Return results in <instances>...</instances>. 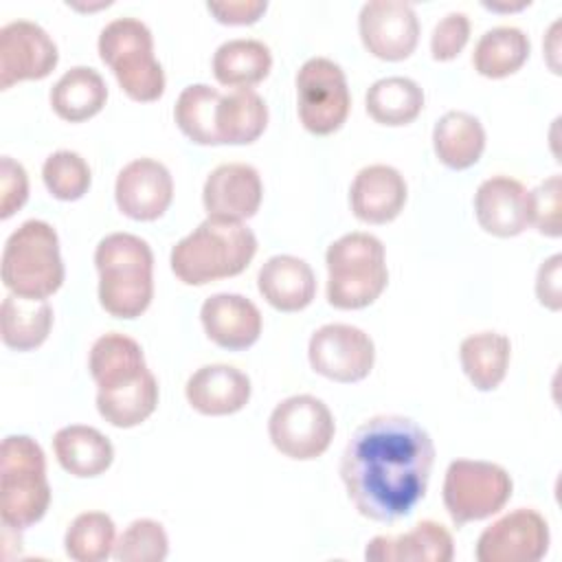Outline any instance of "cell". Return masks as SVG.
<instances>
[{"label":"cell","mask_w":562,"mask_h":562,"mask_svg":"<svg viewBox=\"0 0 562 562\" xmlns=\"http://www.w3.org/2000/svg\"><path fill=\"white\" fill-rule=\"evenodd\" d=\"M435 461L430 435L411 417L375 415L345 446L340 479L353 507L369 520L397 522L424 498Z\"/></svg>","instance_id":"obj_1"},{"label":"cell","mask_w":562,"mask_h":562,"mask_svg":"<svg viewBox=\"0 0 562 562\" xmlns=\"http://www.w3.org/2000/svg\"><path fill=\"white\" fill-rule=\"evenodd\" d=\"M257 252V237L244 222L206 217L169 255L173 274L187 285L228 279L248 268Z\"/></svg>","instance_id":"obj_2"},{"label":"cell","mask_w":562,"mask_h":562,"mask_svg":"<svg viewBox=\"0 0 562 562\" xmlns=\"http://www.w3.org/2000/svg\"><path fill=\"white\" fill-rule=\"evenodd\" d=\"M99 303L116 318L140 316L154 299V252L132 233H110L94 248Z\"/></svg>","instance_id":"obj_3"},{"label":"cell","mask_w":562,"mask_h":562,"mask_svg":"<svg viewBox=\"0 0 562 562\" xmlns=\"http://www.w3.org/2000/svg\"><path fill=\"white\" fill-rule=\"evenodd\" d=\"M50 505L46 457L29 435H9L0 446V518L15 531L40 522Z\"/></svg>","instance_id":"obj_4"},{"label":"cell","mask_w":562,"mask_h":562,"mask_svg":"<svg viewBox=\"0 0 562 562\" xmlns=\"http://www.w3.org/2000/svg\"><path fill=\"white\" fill-rule=\"evenodd\" d=\"M327 301L336 310H360L371 305L389 283L384 244L371 233H347L329 244Z\"/></svg>","instance_id":"obj_5"},{"label":"cell","mask_w":562,"mask_h":562,"mask_svg":"<svg viewBox=\"0 0 562 562\" xmlns=\"http://www.w3.org/2000/svg\"><path fill=\"white\" fill-rule=\"evenodd\" d=\"M2 283L9 292L46 299L64 283V261L57 231L44 220L22 222L4 241Z\"/></svg>","instance_id":"obj_6"},{"label":"cell","mask_w":562,"mask_h":562,"mask_svg":"<svg viewBox=\"0 0 562 562\" xmlns=\"http://www.w3.org/2000/svg\"><path fill=\"white\" fill-rule=\"evenodd\" d=\"M97 48L130 99L149 103L162 97L165 70L154 55V35L145 22L114 18L101 29Z\"/></svg>","instance_id":"obj_7"},{"label":"cell","mask_w":562,"mask_h":562,"mask_svg":"<svg viewBox=\"0 0 562 562\" xmlns=\"http://www.w3.org/2000/svg\"><path fill=\"white\" fill-rule=\"evenodd\" d=\"M509 472L492 461L454 459L443 476V505L457 527L498 514L512 498Z\"/></svg>","instance_id":"obj_8"},{"label":"cell","mask_w":562,"mask_h":562,"mask_svg":"<svg viewBox=\"0 0 562 562\" xmlns=\"http://www.w3.org/2000/svg\"><path fill=\"white\" fill-rule=\"evenodd\" d=\"M336 432L334 415L316 395H290L281 400L268 419L272 446L296 461L321 457Z\"/></svg>","instance_id":"obj_9"},{"label":"cell","mask_w":562,"mask_h":562,"mask_svg":"<svg viewBox=\"0 0 562 562\" xmlns=\"http://www.w3.org/2000/svg\"><path fill=\"white\" fill-rule=\"evenodd\" d=\"M296 110L303 127L316 136L334 134L349 116L351 94L345 70L327 57L307 59L296 72Z\"/></svg>","instance_id":"obj_10"},{"label":"cell","mask_w":562,"mask_h":562,"mask_svg":"<svg viewBox=\"0 0 562 562\" xmlns=\"http://www.w3.org/2000/svg\"><path fill=\"white\" fill-rule=\"evenodd\" d=\"M310 367L334 382H360L375 362L371 336L347 323H327L318 327L307 345Z\"/></svg>","instance_id":"obj_11"},{"label":"cell","mask_w":562,"mask_h":562,"mask_svg":"<svg viewBox=\"0 0 562 562\" xmlns=\"http://www.w3.org/2000/svg\"><path fill=\"white\" fill-rule=\"evenodd\" d=\"M549 542L544 516L531 507H518L481 531L474 555L479 562H538L549 551Z\"/></svg>","instance_id":"obj_12"},{"label":"cell","mask_w":562,"mask_h":562,"mask_svg":"<svg viewBox=\"0 0 562 562\" xmlns=\"http://www.w3.org/2000/svg\"><path fill=\"white\" fill-rule=\"evenodd\" d=\"M358 33L373 57L400 61L417 48L419 20L404 0H371L360 9Z\"/></svg>","instance_id":"obj_13"},{"label":"cell","mask_w":562,"mask_h":562,"mask_svg":"<svg viewBox=\"0 0 562 562\" xmlns=\"http://www.w3.org/2000/svg\"><path fill=\"white\" fill-rule=\"evenodd\" d=\"M59 61L53 37L31 20H13L0 29V88L44 79Z\"/></svg>","instance_id":"obj_14"},{"label":"cell","mask_w":562,"mask_h":562,"mask_svg":"<svg viewBox=\"0 0 562 562\" xmlns=\"http://www.w3.org/2000/svg\"><path fill=\"white\" fill-rule=\"evenodd\" d=\"M114 200L136 222L158 220L173 200V178L160 160L134 158L116 176Z\"/></svg>","instance_id":"obj_15"},{"label":"cell","mask_w":562,"mask_h":562,"mask_svg":"<svg viewBox=\"0 0 562 562\" xmlns=\"http://www.w3.org/2000/svg\"><path fill=\"white\" fill-rule=\"evenodd\" d=\"M263 198L259 171L246 162L217 165L204 180L202 204L209 217L244 222L252 217Z\"/></svg>","instance_id":"obj_16"},{"label":"cell","mask_w":562,"mask_h":562,"mask_svg":"<svg viewBox=\"0 0 562 562\" xmlns=\"http://www.w3.org/2000/svg\"><path fill=\"white\" fill-rule=\"evenodd\" d=\"M474 215L485 233L516 237L531 226L529 189L516 178L492 176L474 193Z\"/></svg>","instance_id":"obj_17"},{"label":"cell","mask_w":562,"mask_h":562,"mask_svg":"<svg viewBox=\"0 0 562 562\" xmlns=\"http://www.w3.org/2000/svg\"><path fill=\"white\" fill-rule=\"evenodd\" d=\"M200 321L209 340L228 351L252 347L263 327L259 307L244 294L217 292L200 307Z\"/></svg>","instance_id":"obj_18"},{"label":"cell","mask_w":562,"mask_h":562,"mask_svg":"<svg viewBox=\"0 0 562 562\" xmlns=\"http://www.w3.org/2000/svg\"><path fill=\"white\" fill-rule=\"evenodd\" d=\"M408 187L404 176L391 165L362 167L349 187V204L358 220L367 224H386L395 220L406 204Z\"/></svg>","instance_id":"obj_19"},{"label":"cell","mask_w":562,"mask_h":562,"mask_svg":"<svg viewBox=\"0 0 562 562\" xmlns=\"http://www.w3.org/2000/svg\"><path fill=\"white\" fill-rule=\"evenodd\" d=\"M250 378L233 364H204L184 384L187 402L193 411L211 417L233 415L250 400Z\"/></svg>","instance_id":"obj_20"},{"label":"cell","mask_w":562,"mask_h":562,"mask_svg":"<svg viewBox=\"0 0 562 562\" xmlns=\"http://www.w3.org/2000/svg\"><path fill=\"white\" fill-rule=\"evenodd\" d=\"M371 562H450L454 558L452 533L437 520H419L402 536H375L367 542Z\"/></svg>","instance_id":"obj_21"},{"label":"cell","mask_w":562,"mask_h":562,"mask_svg":"<svg viewBox=\"0 0 562 562\" xmlns=\"http://www.w3.org/2000/svg\"><path fill=\"white\" fill-rule=\"evenodd\" d=\"M259 294L279 312L305 310L316 296L312 266L294 255L270 257L257 274Z\"/></svg>","instance_id":"obj_22"},{"label":"cell","mask_w":562,"mask_h":562,"mask_svg":"<svg viewBox=\"0 0 562 562\" xmlns=\"http://www.w3.org/2000/svg\"><path fill=\"white\" fill-rule=\"evenodd\" d=\"M88 369L97 391H112L136 382L145 371L143 347L127 334L110 331L99 336L88 356Z\"/></svg>","instance_id":"obj_23"},{"label":"cell","mask_w":562,"mask_h":562,"mask_svg":"<svg viewBox=\"0 0 562 562\" xmlns=\"http://www.w3.org/2000/svg\"><path fill=\"white\" fill-rule=\"evenodd\" d=\"M53 450L59 465L79 479L103 474L114 461L112 441L97 428L70 424L55 432Z\"/></svg>","instance_id":"obj_24"},{"label":"cell","mask_w":562,"mask_h":562,"mask_svg":"<svg viewBox=\"0 0 562 562\" xmlns=\"http://www.w3.org/2000/svg\"><path fill=\"white\" fill-rule=\"evenodd\" d=\"M432 147L441 165L461 171L479 162L485 149V130L474 114L450 110L432 127Z\"/></svg>","instance_id":"obj_25"},{"label":"cell","mask_w":562,"mask_h":562,"mask_svg":"<svg viewBox=\"0 0 562 562\" xmlns=\"http://www.w3.org/2000/svg\"><path fill=\"white\" fill-rule=\"evenodd\" d=\"M55 114L68 123H81L99 114L108 101L103 77L90 66H72L50 88Z\"/></svg>","instance_id":"obj_26"},{"label":"cell","mask_w":562,"mask_h":562,"mask_svg":"<svg viewBox=\"0 0 562 562\" xmlns=\"http://www.w3.org/2000/svg\"><path fill=\"white\" fill-rule=\"evenodd\" d=\"M53 327V307L46 299L7 294L0 305V336L9 349L31 351L40 347Z\"/></svg>","instance_id":"obj_27"},{"label":"cell","mask_w":562,"mask_h":562,"mask_svg":"<svg viewBox=\"0 0 562 562\" xmlns=\"http://www.w3.org/2000/svg\"><path fill=\"white\" fill-rule=\"evenodd\" d=\"M213 75L222 86L233 90L261 83L272 68L270 48L252 37H235L213 53Z\"/></svg>","instance_id":"obj_28"},{"label":"cell","mask_w":562,"mask_h":562,"mask_svg":"<svg viewBox=\"0 0 562 562\" xmlns=\"http://www.w3.org/2000/svg\"><path fill=\"white\" fill-rule=\"evenodd\" d=\"M512 342L501 331H476L461 340L459 360L463 373L479 391H494L507 375Z\"/></svg>","instance_id":"obj_29"},{"label":"cell","mask_w":562,"mask_h":562,"mask_svg":"<svg viewBox=\"0 0 562 562\" xmlns=\"http://www.w3.org/2000/svg\"><path fill=\"white\" fill-rule=\"evenodd\" d=\"M215 125L220 145H248L255 143L268 125V105L252 88H237L222 94Z\"/></svg>","instance_id":"obj_30"},{"label":"cell","mask_w":562,"mask_h":562,"mask_svg":"<svg viewBox=\"0 0 562 562\" xmlns=\"http://www.w3.org/2000/svg\"><path fill=\"white\" fill-rule=\"evenodd\" d=\"M529 50L531 42L522 29L501 24L487 29L479 37L472 53V66L487 79H503L522 68L529 59Z\"/></svg>","instance_id":"obj_31"},{"label":"cell","mask_w":562,"mask_h":562,"mask_svg":"<svg viewBox=\"0 0 562 562\" xmlns=\"http://www.w3.org/2000/svg\"><path fill=\"white\" fill-rule=\"evenodd\" d=\"M364 105L380 125H408L424 110V90L411 77H382L369 86Z\"/></svg>","instance_id":"obj_32"},{"label":"cell","mask_w":562,"mask_h":562,"mask_svg":"<svg viewBox=\"0 0 562 562\" xmlns=\"http://www.w3.org/2000/svg\"><path fill=\"white\" fill-rule=\"evenodd\" d=\"M158 406V380L147 369L136 382L112 389L97 391L99 415L116 428H134L143 424Z\"/></svg>","instance_id":"obj_33"},{"label":"cell","mask_w":562,"mask_h":562,"mask_svg":"<svg viewBox=\"0 0 562 562\" xmlns=\"http://www.w3.org/2000/svg\"><path fill=\"white\" fill-rule=\"evenodd\" d=\"M222 92L206 83H191L182 88L176 99L173 119L180 132L198 145H220L215 112L220 105Z\"/></svg>","instance_id":"obj_34"},{"label":"cell","mask_w":562,"mask_h":562,"mask_svg":"<svg viewBox=\"0 0 562 562\" xmlns=\"http://www.w3.org/2000/svg\"><path fill=\"white\" fill-rule=\"evenodd\" d=\"M116 527L105 512L75 516L64 536L66 555L75 562H103L114 553Z\"/></svg>","instance_id":"obj_35"},{"label":"cell","mask_w":562,"mask_h":562,"mask_svg":"<svg viewBox=\"0 0 562 562\" xmlns=\"http://www.w3.org/2000/svg\"><path fill=\"white\" fill-rule=\"evenodd\" d=\"M42 180L53 198L72 202L83 198V193L90 189L92 173L81 154L70 149H59L44 160Z\"/></svg>","instance_id":"obj_36"},{"label":"cell","mask_w":562,"mask_h":562,"mask_svg":"<svg viewBox=\"0 0 562 562\" xmlns=\"http://www.w3.org/2000/svg\"><path fill=\"white\" fill-rule=\"evenodd\" d=\"M167 553L169 538L165 527L151 518H136L119 536L112 555L119 562H162Z\"/></svg>","instance_id":"obj_37"},{"label":"cell","mask_w":562,"mask_h":562,"mask_svg":"<svg viewBox=\"0 0 562 562\" xmlns=\"http://www.w3.org/2000/svg\"><path fill=\"white\" fill-rule=\"evenodd\" d=\"M560 176L553 173L529 191L531 226L547 237H560Z\"/></svg>","instance_id":"obj_38"},{"label":"cell","mask_w":562,"mask_h":562,"mask_svg":"<svg viewBox=\"0 0 562 562\" xmlns=\"http://www.w3.org/2000/svg\"><path fill=\"white\" fill-rule=\"evenodd\" d=\"M470 40V18L463 11L446 13L432 29L430 53L437 61L454 59Z\"/></svg>","instance_id":"obj_39"},{"label":"cell","mask_w":562,"mask_h":562,"mask_svg":"<svg viewBox=\"0 0 562 562\" xmlns=\"http://www.w3.org/2000/svg\"><path fill=\"white\" fill-rule=\"evenodd\" d=\"M29 198V176L26 169L11 156L0 160V217H11L24 206Z\"/></svg>","instance_id":"obj_40"},{"label":"cell","mask_w":562,"mask_h":562,"mask_svg":"<svg viewBox=\"0 0 562 562\" xmlns=\"http://www.w3.org/2000/svg\"><path fill=\"white\" fill-rule=\"evenodd\" d=\"M206 9L222 24L241 26V24L257 22L266 13L268 2L266 0H228V2H209Z\"/></svg>","instance_id":"obj_41"},{"label":"cell","mask_w":562,"mask_h":562,"mask_svg":"<svg viewBox=\"0 0 562 562\" xmlns=\"http://www.w3.org/2000/svg\"><path fill=\"white\" fill-rule=\"evenodd\" d=\"M560 263L562 255H551L542 266L538 268L536 277V296L538 301L549 307V310H560L562 299H560Z\"/></svg>","instance_id":"obj_42"},{"label":"cell","mask_w":562,"mask_h":562,"mask_svg":"<svg viewBox=\"0 0 562 562\" xmlns=\"http://www.w3.org/2000/svg\"><path fill=\"white\" fill-rule=\"evenodd\" d=\"M529 2H518V4H492V2H483V7L494 9V11H518L522 7H527Z\"/></svg>","instance_id":"obj_43"}]
</instances>
